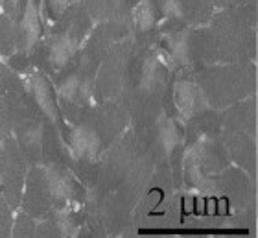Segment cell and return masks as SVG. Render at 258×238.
I'll use <instances>...</instances> for the list:
<instances>
[{"label": "cell", "instance_id": "1", "mask_svg": "<svg viewBox=\"0 0 258 238\" xmlns=\"http://www.w3.org/2000/svg\"><path fill=\"white\" fill-rule=\"evenodd\" d=\"M70 142H72V148L78 155H83V157H91L94 155L98 150V135L89 128H78L74 130L72 137H70Z\"/></svg>", "mask_w": 258, "mask_h": 238}, {"label": "cell", "instance_id": "2", "mask_svg": "<svg viewBox=\"0 0 258 238\" xmlns=\"http://www.w3.org/2000/svg\"><path fill=\"white\" fill-rule=\"evenodd\" d=\"M76 43L70 35H59L54 39V43L50 46V57L55 65H64L67 61L74 55Z\"/></svg>", "mask_w": 258, "mask_h": 238}, {"label": "cell", "instance_id": "3", "mask_svg": "<svg viewBox=\"0 0 258 238\" xmlns=\"http://www.w3.org/2000/svg\"><path fill=\"white\" fill-rule=\"evenodd\" d=\"M22 33H24V43L26 46L33 44L39 37V17L35 6L30 2L26 8V13H24V19H22Z\"/></svg>", "mask_w": 258, "mask_h": 238}, {"label": "cell", "instance_id": "4", "mask_svg": "<svg viewBox=\"0 0 258 238\" xmlns=\"http://www.w3.org/2000/svg\"><path fill=\"white\" fill-rule=\"evenodd\" d=\"M33 92H35V98H37L41 109L46 114H50V118H54V102H52V91H50L48 83L43 78H35L33 80Z\"/></svg>", "mask_w": 258, "mask_h": 238}, {"label": "cell", "instance_id": "5", "mask_svg": "<svg viewBox=\"0 0 258 238\" xmlns=\"http://www.w3.org/2000/svg\"><path fill=\"white\" fill-rule=\"evenodd\" d=\"M198 96L199 92L198 89L194 85H188V83H181L177 87V91H175V98H177V105L183 111H192L196 107V103H198Z\"/></svg>", "mask_w": 258, "mask_h": 238}, {"label": "cell", "instance_id": "6", "mask_svg": "<svg viewBox=\"0 0 258 238\" xmlns=\"http://www.w3.org/2000/svg\"><path fill=\"white\" fill-rule=\"evenodd\" d=\"M48 185H50L52 194H54L55 198H67V196H69L70 181H69V177H67V173L59 172L57 168L48 173Z\"/></svg>", "mask_w": 258, "mask_h": 238}, {"label": "cell", "instance_id": "7", "mask_svg": "<svg viewBox=\"0 0 258 238\" xmlns=\"http://www.w3.org/2000/svg\"><path fill=\"white\" fill-rule=\"evenodd\" d=\"M137 22H139V26L142 28V30H148V28L155 22L153 8H151V4L148 2V0L142 2V4L137 8Z\"/></svg>", "mask_w": 258, "mask_h": 238}, {"label": "cell", "instance_id": "8", "mask_svg": "<svg viewBox=\"0 0 258 238\" xmlns=\"http://www.w3.org/2000/svg\"><path fill=\"white\" fill-rule=\"evenodd\" d=\"M170 50H172V55L179 61H186V55H188V41L184 35H175L170 43Z\"/></svg>", "mask_w": 258, "mask_h": 238}]
</instances>
